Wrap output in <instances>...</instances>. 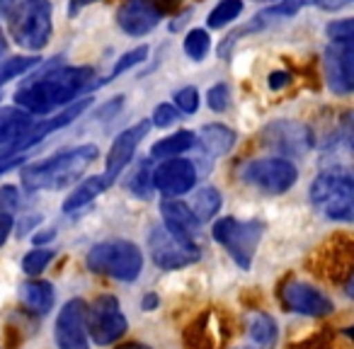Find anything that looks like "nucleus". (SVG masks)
Instances as JSON below:
<instances>
[{"label": "nucleus", "instance_id": "f3484780", "mask_svg": "<svg viewBox=\"0 0 354 349\" xmlns=\"http://www.w3.org/2000/svg\"><path fill=\"white\" fill-rule=\"evenodd\" d=\"M20 299L30 313L46 315L56 303L54 284H51V281H44V279H30L20 286Z\"/></svg>", "mask_w": 354, "mask_h": 349}, {"label": "nucleus", "instance_id": "7ed1b4c3", "mask_svg": "<svg viewBox=\"0 0 354 349\" xmlns=\"http://www.w3.org/2000/svg\"><path fill=\"white\" fill-rule=\"evenodd\" d=\"M310 204L330 221L349 223L354 218V180L349 170L333 167L310 182Z\"/></svg>", "mask_w": 354, "mask_h": 349}, {"label": "nucleus", "instance_id": "c756f323", "mask_svg": "<svg viewBox=\"0 0 354 349\" xmlns=\"http://www.w3.org/2000/svg\"><path fill=\"white\" fill-rule=\"evenodd\" d=\"M129 189H131L136 197H143L148 199L153 192V170L151 165L146 162H141V165L136 167V172L131 175V180H129Z\"/></svg>", "mask_w": 354, "mask_h": 349}, {"label": "nucleus", "instance_id": "4c0bfd02", "mask_svg": "<svg viewBox=\"0 0 354 349\" xmlns=\"http://www.w3.org/2000/svg\"><path fill=\"white\" fill-rule=\"evenodd\" d=\"M291 73H286V70H274V73H270V90H274V93H279V90H284L286 85H291Z\"/></svg>", "mask_w": 354, "mask_h": 349}, {"label": "nucleus", "instance_id": "412c9836", "mask_svg": "<svg viewBox=\"0 0 354 349\" xmlns=\"http://www.w3.org/2000/svg\"><path fill=\"white\" fill-rule=\"evenodd\" d=\"M160 211H162V223H165V226L177 228V231L187 233V236L197 233L199 221L194 218L192 209L180 202V199H165V202L160 204Z\"/></svg>", "mask_w": 354, "mask_h": 349}, {"label": "nucleus", "instance_id": "c03bdc74", "mask_svg": "<svg viewBox=\"0 0 354 349\" xmlns=\"http://www.w3.org/2000/svg\"><path fill=\"white\" fill-rule=\"evenodd\" d=\"M143 305H146V310H153L158 305V296L156 294H148L146 301H143Z\"/></svg>", "mask_w": 354, "mask_h": 349}, {"label": "nucleus", "instance_id": "de8ad7c7", "mask_svg": "<svg viewBox=\"0 0 354 349\" xmlns=\"http://www.w3.org/2000/svg\"><path fill=\"white\" fill-rule=\"evenodd\" d=\"M51 238H54V233L46 231V236H37V238H35V243H46V240H51Z\"/></svg>", "mask_w": 354, "mask_h": 349}, {"label": "nucleus", "instance_id": "9d476101", "mask_svg": "<svg viewBox=\"0 0 354 349\" xmlns=\"http://www.w3.org/2000/svg\"><path fill=\"white\" fill-rule=\"evenodd\" d=\"M85 325H88V334L93 337V342L100 347H107V344L122 339V334L129 328L127 315L122 313V305L112 294H102L93 301V305L85 313Z\"/></svg>", "mask_w": 354, "mask_h": 349}, {"label": "nucleus", "instance_id": "e433bc0d", "mask_svg": "<svg viewBox=\"0 0 354 349\" xmlns=\"http://www.w3.org/2000/svg\"><path fill=\"white\" fill-rule=\"evenodd\" d=\"M17 202H20V194H17L15 187H10V185H8V187L0 189V209H3V211L12 214L17 209Z\"/></svg>", "mask_w": 354, "mask_h": 349}, {"label": "nucleus", "instance_id": "cd10ccee", "mask_svg": "<svg viewBox=\"0 0 354 349\" xmlns=\"http://www.w3.org/2000/svg\"><path fill=\"white\" fill-rule=\"evenodd\" d=\"M39 56H15V59H8L6 64H0V85L32 70L35 66H39Z\"/></svg>", "mask_w": 354, "mask_h": 349}, {"label": "nucleus", "instance_id": "a19ab883", "mask_svg": "<svg viewBox=\"0 0 354 349\" xmlns=\"http://www.w3.org/2000/svg\"><path fill=\"white\" fill-rule=\"evenodd\" d=\"M20 3L22 0H0V17H8Z\"/></svg>", "mask_w": 354, "mask_h": 349}, {"label": "nucleus", "instance_id": "39448f33", "mask_svg": "<svg viewBox=\"0 0 354 349\" xmlns=\"http://www.w3.org/2000/svg\"><path fill=\"white\" fill-rule=\"evenodd\" d=\"M88 270L95 274L112 276L117 281H133L143 270V255L138 245L129 240H104L90 247Z\"/></svg>", "mask_w": 354, "mask_h": 349}, {"label": "nucleus", "instance_id": "c9c22d12", "mask_svg": "<svg viewBox=\"0 0 354 349\" xmlns=\"http://www.w3.org/2000/svg\"><path fill=\"white\" fill-rule=\"evenodd\" d=\"M291 349H337V347H335V342H333V334L323 332V334H313V337L294 344Z\"/></svg>", "mask_w": 354, "mask_h": 349}, {"label": "nucleus", "instance_id": "7c9ffc66", "mask_svg": "<svg viewBox=\"0 0 354 349\" xmlns=\"http://www.w3.org/2000/svg\"><path fill=\"white\" fill-rule=\"evenodd\" d=\"M175 109L185 114H194L199 109V90L197 88H183L175 93Z\"/></svg>", "mask_w": 354, "mask_h": 349}, {"label": "nucleus", "instance_id": "dca6fc26", "mask_svg": "<svg viewBox=\"0 0 354 349\" xmlns=\"http://www.w3.org/2000/svg\"><path fill=\"white\" fill-rule=\"evenodd\" d=\"M162 20V10L156 0H124L117 10V25L131 37H146Z\"/></svg>", "mask_w": 354, "mask_h": 349}, {"label": "nucleus", "instance_id": "423d86ee", "mask_svg": "<svg viewBox=\"0 0 354 349\" xmlns=\"http://www.w3.org/2000/svg\"><path fill=\"white\" fill-rule=\"evenodd\" d=\"M214 240L233 257L238 267L243 270H250L252 257H255L257 247L262 243V233H265V226L257 218H250V221H241V218L233 216H223L214 223L212 228Z\"/></svg>", "mask_w": 354, "mask_h": 349}, {"label": "nucleus", "instance_id": "72a5a7b5", "mask_svg": "<svg viewBox=\"0 0 354 349\" xmlns=\"http://www.w3.org/2000/svg\"><path fill=\"white\" fill-rule=\"evenodd\" d=\"M177 119H180V112L175 109V104H158V107L153 109L151 124H156L158 129H167V126H172Z\"/></svg>", "mask_w": 354, "mask_h": 349}, {"label": "nucleus", "instance_id": "b1692460", "mask_svg": "<svg viewBox=\"0 0 354 349\" xmlns=\"http://www.w3.org/2000/svg\"><path fill=\"white\" fill-rule=\"evenodd\" d=\"M223 199H221V192L214 187H204L199 189L197 194H194V202H192V214L194 218H197L199 223L209 221V218H214L218 214V209H221Z\"/></svg>", "mask_w": 354, "mask_h": 349}, {"label": "nucleus", "instance_id": "2eb2a0df", "mask_svg": "<svg viewBox=\"0 0 354 349\" xmlns=\"http://www.w3.org/2000/svg\"><path fill=\"white\" fill-rule=\"evenodd\" d=\"M148 129H151V122H138V124H133V126L124 129V131L114 138L112 148H109V153H107V162H104V175H102L104 182L112 185L114 180L127 170V165L131 162L133 153H136L138 143H141L143 136L148 133Z\"/></svg>", "mask_w": 354, "mask_h": 349}, {"label": "nucleus", "instance_id": "37998d69", "mask_svg": "<svg viewBox=\"0 0 354 349\" xmlns=\"http://www.w3.org/2000/svg\"><path fill=\"white\" fill-rule=\"evenodd\" d=\"M93 3H97V0H71V15H75V12H80L83 8L93 6Z\"/></svg>", "mask_w": 354, "mask_h": 349}, {"label": "nucleus", "instance_id": "ea45409f", "mask_svg": "<svg viewBox=\"0 0 354 349\" xmlns=\"http://www.w3.org/2000/svg\"><path fill=\"white\" fill-rule=\"evenodd\" d=\"M349 3H352V0H318V6L323 8V10H330V12L339 10V8L349 6Z\"/></svg>", "mask_w": 354, "mask_h": 349}, {"label": "nucleus", "instance_id": "4be33fe9", "mask_svg": "<svg viewBox=\"0 0 354 349\" xmlns=\"http://www.w3.org/2000/svg\"><path fill=\"white\" fill-rule=\"evenodd\" d=\"M109 185L104 182V178L100 175V178H88L83 180V182L78 185V187L73 189V192L66 197L64 202V211L71 214V211H78V209L88 207L93 199H97V194H102L104 189H107Z\"/></svg>", "mask_w": 354, "mask_h": 349}, {"label": "nucleus", "instance_id": "79ce46f5", "mask_svg": "<svg viewBox=\"0 0 354 349\" xmlns=\"http://www.w3.org/2000/svg\"><path fill=\"white\" fill-rule=\"evenodd\" d=\"M156 3H158V8L162 10V15H165L167 10H175V8L183 6V0H156Z\"/></svg>", "mask_w": 354, "mask_h": 349}, {"label": "nucleus", "instance_id": "2f4dec72", "mask_svg": "<svg viewBox=\"0 0 354 349\" xmlns=\"http://www.w3.org/2000/svg\"><path fill=\"white\" fill-rule=\"evenodd\" d=\"M207 102H209V107L214 109V112H226L228 109V102H231V90H228V85L226 83H218V85H214L212 90H209V95H207Z\"/></svg>", "mask_w": 354, "mask_h": 349}, {"label": "nucleus", "instance_id": "1a4fd4ad", "mask_svg": "<svg viewBox=\"0 0 354 349\" xmlns=\"http://www.w3.org/2000/svg\"><path fill=\"white\" fill-rule=\"evenodd\" d=\"M262 143L272 153L284 155L289 160L294 155H306L315 146V136L308 124L296 122V119H277L262 129Z\"/></svg>", "mask_w": 354, "mask_h": 349}, {"label": "nucleus", "instance_id": "20e7f679", "mask_svg": "<svg viewBox=\"0 0 354 349\" xmlns=\"http://www.w3.org/2000/svg\"><path fill=\"white\" fill-rule=\"evenodd\" d=\"M8 32L17 46L27 51H41L54 32L51 0H22L8 15Z\"/></svg>", "mask_w": 354, "mask_h": 349}, {"label": "nucleus", "instance_id": "4468645a", "mask_svg": "<svg viewBox=\"0 0 354 349\" xmlns=\"http://www.w3.org/2000/svg\"><path fill=\"white\" fill-rule=\"evenodd\" d=\"M88 303L83 299H71L64 303L54 325V337L59 349H88Z\"/></svg>", "mask_w": 354, "mask_h": 349}, {"label": "nucleus", "instance_id": "09e8293b", "mask_svg": "<svg viewBox=\"0 0 354 349\" xmlns=\"http://www.w3.org/2000/svg\"><path fill=\"white\" fill-rule=\"evenodd\" d=\"M236 349H255V347H236Z\"/></svg>", "mask_w": 354, "mask_h": 349}, {"label": "nucleus", "instance_id": "a211bd4d", "mask_svg": "<svg viewBox=\"0 0 354 349\" xmlns=\"http://www.w3.org/2000/svg\"><path fill=\"white\" fill-rule=\"evenodd\" d=\"M245 332L255 349H272L277 342V334H279V328H277V320L272 315L262 313V310H252L245 318Z\"/></svg>", "mask_w": 354, "mask_h": 349}, {"label": "nucleus", "instance_id": "473e14b6", "mask_svg": "<svg viewBox=\"0 0 354 349\" xmlns=\"http://www.w3.org/2000/svg\"><path fill=\"white\" fill-rule=\"evenodd\" d=\"M325 32H328V37L333 41H352L354 22L349 20V17H344V20H335V22H330V25L325 27Z\"/></svg>", "mask_w": 354, "mask_h": 349}, {"label": "nucleus", "instance_id": "f03ea898", "mask_svg": "<svg viewBox=\"0 0 354 349\" xmlns=\"http://www.w3.org/2000/svg\"><path fill=\"white\" fill-rule=\"evenodd\" d=\"M100 155V148L93 143L68 148L64 153L37 160L22 167V187L25 192H41V189H64L83 175Z\"/></svg>", "mask_w": 354, "mask_h": 349}, {"label": "nucleus", "instance_id": "f257e3e1", "mask_svg": "<svg viewBox=\"0 0 354 349\" xmlns=\"http://www.w3.org/2000/svg\"><path fill=\"white\" fill-rule=\"evenodd\" d=\"M90 88H97L95 70L90 66H68V68H56V64L49 66V70L30 78L25 85H20L15 93V107L32 117H49L56 107L73 104L78 95L88 93Z\"/></svg>", "mask_w": 354, "mask_h": 349}, {"label": "nucleus", "instance_id": "f704fd0d", "mask_svg": "<svg viewBox=\"0 0 354 349\" xmlns=\"http://www.w3.org/2000/svg\"><path fill=\"white\" fill-rule=\"evenodd\" d=\"M27 153H15L10 148H0V175H6V172L15 170L25 162Z\"/></svg>", "mask_w": 354, "mask_h": 349}, {"label": "nucleus", "instance_id": "49530a36", "mask_svg": "<svg viewBox=\"0 0 354 349\" xmlns=\"http://www.w3.org/2000/svg\"><path fill=\"white\" fill-rule=\"evenodd\" d=\"M3 54H6V35L0 30V61H3Z\"/></svg>", "mask_w": 354, "mask_h": 349}, {"label": "nucleus", "instance_id": "6e6552de", "mask_svg": "<svg viewBox=\"0 0 354 349\" xmlns=\"http://www.w3.org/2000/svg\"><path fill=\"white\" fill-rule=\"evenodd\" d=\"M241 180L267 197H279L296 185L299 170L286 158H252L241 167Z\"/></svg>", "mask_w": 354, "mask_h": 349}, {"label": "nucleus", "instance_id": "393cba45", "mask_svg": "<svg viewBox=\"0 0 354 349\" xmlns=\"http://www.w3.org/2000/svg\"><path fill=\"white\" fill-rule=\"evenodd\" d=\"M243 8H245L243 0H218V6L209 12V20H207L209 27H212V30H218V27L231 25L233 20L241 17Z\"/></svg>", "mask_w": 354, "mask_h": 349}, {"label": "nucleus", "instance_id": "bb28decb", "mask_svg": "<svg viewBox=\"0 0 354 349\" xmlns=\"http://www.w3.org/2000/svg\"><path fill=\"white\" fill-rule=\"evenodd\" d=\"M146 56H148V46L146 44H141V46H136V49L127 51V54H124L122 59H117V64L112 66V70H109L107 78L100 80L97 85H104V83H112V80H117L119 75L127 73L129 68H133V66L143 64V61H146Z\"/></svg>", "mask_w": 354, "mask_h": 349}, {"label": "nucleus", "instance_id": "9b49d317", "mask_svg": "<svg viewBox=\"0 0 354 349\" xmlns=\"http://www.w3.org/2000/svg\"><path fill=\"white\" fill-rule=\"evenodd\" d=\"M279 301L284 310L308 315V318H323L335 310V303L328 294L301 279H286L279 289Z\"/></svg>", "mask_w": 354, "mask_h": 349}, {"label": "nucleus", "instance_id": "a18cd8bd", "mask_svg": "<svg viewBox=\"0 0 354 349\" xmlns=\"http://www.w3.org/2000/svg\"><path fill=\"white\" fill-rule=\"evenodd\" d=\"M117 349H151L148 344H141V342H127V344H119Z\"/></svg>", "mask_w": 354, "mask_h": 349}, {"label": "nucleus", "instance_id": "a878e982", "mask_svg": "<svg viewBox=\"0 0 354 349\" xmlns=\"http://www.w3.org/2000/svg\"><path fill=\"white\" fill-rule=\"evenodd\" d=\"M209 49H212V37H209L207 30L194 27V30L187 32V37H185V54H187L189 59L204 61L209 54Z\"/></svg>", "mask_w": 354, "mask_h": 349}, {"label": "nucleus", "instance_id": "aec40b11", "mask_svg": "<svg viewBox=\"0 0 354 349\" xmlns=\"http://www.w3.org/2000/svg\"><path fill=\"white\" fill-rule=\"evenodd\" d=\"M199 143L209 158H221L236 146V131L223 124H207L199 131Z\"/></svg>", "mask_w": 354, "mask_h": 349}, {"label": "nucleus", "instance_id": "c85d7f7f", "mask_svg": "<svg viewBox=\"0 0 354 349\" xmlns=\"http://www.w3.org/2000/svg\"><path fill=\"white\" fill-rule=\"evenodd\" d=\"M54 255H56V252L51 250V247H35V250L27 252L25 260H22V272H25L27 276L41 274V272H44L46 267L51 265Z\"/></svg>", "mask_w": 354, "mask_h": 349}, {"label": "nucleus", "instance_id": "5701e85b", "mask_svg": "<svg viewBox=\"0 0 354 349\" xmlns=\"http://www.w3.org/2000/svg\"><path fill=\"white\" fill-rule=\"evenodd\" d=\"M197 143V136L192 131H177L172 136H165L151 146V158H180Z\"/></svg>", "mask_w": 354, "mask_h": 349}, {"label": "nucleus", "instance_id": "58836bf2", "mask_svg": "<svg viewBox=\"0 0 354 349\" xmlns=\"http://www.w3.org/2000/svg\"><path fill=\"white\" fill-rule=\"evenodd\" d=\"M10 231H12V214L0 209V245H6V240L10 238Z\"/></svg>", "mask_w": 354, "mask_h": 349}, {"label": "nucleus", "instance_id": "ddd939ff", "mask_svg": "<svg viewBox=\"0 0 354 349\" xmlns=\"http://www.w3.org/2000/svg\"><path fill=\"white\" fill-rule=\"evenodd\" d=\"M325 80L335 95H349L354 90V46L352 41H330L323 54Z\"/></svg>", "mask_w": 354, "mask_h": 349}, {"label": "nucleus", "instance_id": "0eeeda50", "mask_svg": "<svg viewBox=\"0 0 354 349\" xmlns=\"http://www.w3.org/2000/svg\"><path fill=\"white\" fill-rule=\"evenodd\" d=\"M148 247H151V257L156 262V267H160L165 272L183 270V267L199 262V257H202V250H199L194 236H187V233L165 226V223L151 231Z\"/></svg>", "mask_w": 354, "mask_h": 349}, {"label": "nucleus", "instance_id": "f8f14e48", "mask_svg": "<svg viewBox=\"0 0 354 349\" xmlns=\"http://www.w3.org/2000/svg\"><path fill=\"white\" fill-rule=\"evenodd\" d=\"M197 185V167L187 158H167L153 170V189L165 199H180Z\"/></svg>", "mask_w": 354, "mask_h": 349}, {"label": "nucleus", "instance_id": "6ab92c4d", "mask_svg": "<svg viewBox=\"0 0 354 349\" xmlns=\"http://www.w3.org/2000/svg\"><path fill=\"white\" fill-rule=\"evenodd\" d=\"M32 126H35L32 114L22 112L20 107L0 109V146L6 148L10 143H17Z\"/></svg>", "mask_w": 354, "mask_h": 349}]
</instances>
